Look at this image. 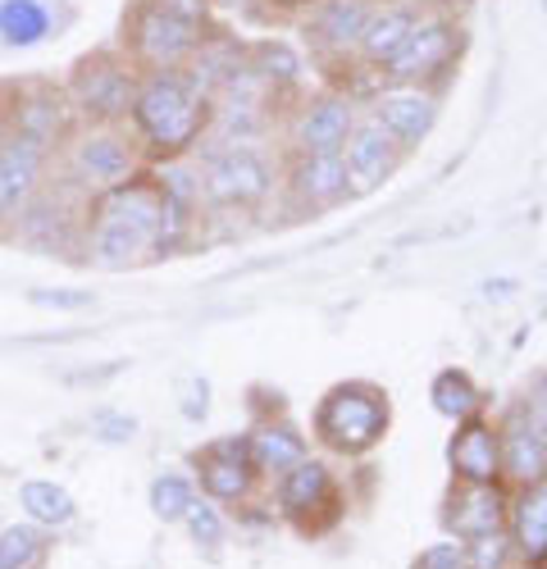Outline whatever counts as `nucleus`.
I'll return each mask as SVG.
<instances>
[{"label":"nucleus","instance_id":"f257e3e1","mask_svg":"<svg viewBox=\"0 0 547 569\" xmlns=\"http://www.w3.org/2000/svg\"><path fill=\"white\" fill-rule=\"evenodd\" d=\"M132 123L156 151L178 156L206 132L210 97H201V91L188 82V73H178V69L173 73H147L137 82V97H132Z\"/></svg>","mask_w":547,"mask_h":569},{"label":"nucleus","instance_id":"f03ea898","mask_svg":"<svg viewBox=\"0 0 547 569\" xmlns=\"http://www.w3.org/2000/svg\"><path fill=\"white\" fill-rule=\"evenodd\" d=\"M388 419H392V406H388V392L379 383H338L319 397L315 406V438L342 451V456H365L370 447L384 442L388 433Z\"/></svg>","mask_w":547,"mask_h":569},{"label":"nucleus","instance_id":"7ed1b4c3","mask_svg":"<svg viewBox=\"0 0 547 569\" xmlns=\"http://www.w3.org/2000/svg\"><path fill=\"white\" fill-rule=\"evenodd\" d=\"M461 51H466V23L447 10H425L416 32L406 37V46L388 60V69L379 78L388 87H425L429 91L434 78L456 69Z\"/></svg>","mask_w":547,"mask_h":569},{"label":"nucleus","instance_id":"20e7f679","mask_svg":"<svg viewBox=\"0 0 547 569\" xmlns=\"http://www.w3.org/2000/svg\"><path fill=\"white\" fill-rule=\"evenodd\" d=\"M123 41H128L132 60L147 64V73H173L178 64H188L197 56L206 32L165 14L160 6H151V0H137V10L123 23Z\"/></svg>","mask_w":547,"mask_h":569},{"label":"nucleus","instance_id":"39448f33","mask_svg":"<svg viewBox=\"0 0 547 569\" xmlns=\"http://www.w3.org/2000/svg\"><path fill=\"white\" fill-rule=\"evenodd\" d=\"M132 97H137V78L115 56H87L69 78V101L101 123L132 114Z\"/></svg>","mask_w":547,"mask_h":569},{"label":"nucleus","instance_id":"423d86ee","mask_svg":"<svg viewBox=\"0 0 547 569\" xmlns=\"http://www.w3.org/2000/svg\"><path fill=\"white\" fill-rule=\"evenodd\" d=\"M201 187H206L215 201H223V206H256V201L269 197L274 169H269V160H265L260 151H251V147H228V151H219V156L206 164Z\"/></svg>","mask_w":547,"mask_h":569},{"label":"nucleus","instance_id":"0eeeda50","mask_svg":"<svg viewBox=\"0 0 547 569\" xmlns=\"http://www.w3.org/2000/svg\"><path fill=\"white\" fill-rule=\"evenodd\" d=\"M397 156H401V147H397V141H392L375 119L356 123L351 137H347V147H342L347 192H351V197L379 192V187L392 178V169H397Z\"/></svg>","mask_w":547,"mask_h":569},{"label":"nucleus","instance_id":"6e6552de","mask_svg":"<svg viewBox=\"0 0 547 569\" xmlns=\"http://www.w3.org/2000/svg\"><path fill=\"white\" fill-rule=\"evenodd\" d=\"M370 119L397 141L401 151H410V147H420V141L434 132L438 101H434V91H425V87H384L375 97Z\"/></svg>","mask_w":547,"mask_h":569},{"label":"nucleus","instance_id":"1a4fd4ad","mask_svg":"<svg viewBox=\"0 0 547 569\" xmlns=\"http://www.w3.org/2000/svg\"><path fill=\"white\" fill-rule=\"evenodd\" d=\"M420 14H425V10H420V0H384V6H375V14H370V23H365V32H360V41H356V56H351V60H360L365 69L384 73L388 60L406 46V37L416 32Z\"/></svg>","mask_w":547,"mask_h":569},{"label":"nucleus","instance_id":"9d476101","mask_svg":"<svg viewBox=\"0 0 547 569\" xmlns=\"http://www.w3.org/2000/svg\"><path fill=\"white\" fill-rule=\"evenodd\" d=\"M375 14V0H315L306 10V37L325 56H356V41Z\"/></svg>","mask_w":547,"mask_h":569},{"label":"nucleus","instance_id":"9b49d317","mask_svg":"<svg viewBox=\"0 0 547 569\" xmlns=\"http://www.w3.org/2000/svg\"><path fill=\"white\" fill-rule=\"evenodd\" d=\"M356 128V110H351V97H338V91H329V97H315L297 123H292V141L301 156H329V151H342L347 137Z\"/></svg>","mask_w":547,"mask_h":569},{"label":"nucleus","instance_id":"f8f14e48","mask_svg":"<svg viewBox=\"0 0 547 569\" xmlns=\"http://www.w3.org/2000/svg\"><path fill=\"white\" fill-rule=\"evenodd\" d=\"M46 169V151L28 137H6L0 141V219L23 210L37 197V182Z\"/></svg>","mask_w":547,"mask_h":569},{"label":"nucleus","instance_id":"ddd939ff","mask_svg":"<svg viewBox=\"0 0 547 569\" xmlns=\"http://www.w3.org/2000/svg\"><path fill=\"white\" fill-rule=\"evenodd\" d=\"M447 460L466 483H493L501 473V433L479 415L461 419V429L447 442Z\"/></svg>","mask_w":547,"mask_h":569},{"label":"nucleus","instance_id":"4468645a","mask_svg":"<svg viewBox=\"0 0 547 569\" xmlns=\"http://www.w3.org/2000/svg\"><path fill=\"white\" fill-rule=\"evenodd\" d=\"M73 169L87 182H97V187H119V182L132 178V147L119 132L97 128V132H87L73 147Z\"/></svg>","mask_w":547,"mask_h":569},{"label":"nucleus","instance_id":"2eb2a0df","mask_svg":"<svg viewBox=\"0 0 547 569\" xmlns=\"http://www.w3.org/2000/svg\"><path fill=\"white\" fill-rule=\"evenodd\" d=\"M501 469L520 483H543L547 479V447L534 433V423L520 415H511V423L501 429Z\"/></svg>","mask_w":547,"mask_h":569},{"label":"nucleus","instance_id":"dca6fc26","mask_svg":"<svg viewBox=\"0 0 547 569\" xmlns=\"http://www.w3.org/2000/svg\"><path fill=\"white\" fill-rule=\"evenodd\" d=\"M87 251H91V260H97L101 269H128V264H137V260L156 256V247L147 242L142 232L128 228V223H119V219H106V214H97V228H91Z\"/></svg>","mask_w":547,"mask_h":569},{"label":"nucleus","instance_id":"f3484780","mask_svg":"<svg viewBox=\"0 0 547 569\" xmlns=\"http://www.w3.org/2000/svg\"><path fill=\"white\" fill-rule=\"evenodd\" d=\"M292 192L310 206H325V201H338L347 197V164H342V151H329V156H301L292 164Z\"/></svg>","mask_w":547,"mask_h":569},{"label":"nucleus","instance_id":"a211bd4d","mask_svg":"<svg viewBox=\"0 0 547 569\" xmlns=\"http://www.w3.org/2000/svg\"><path fill=\"white\" fill-rule=\"evenodd\" d=\"M60 132H64V97L60 91L37 87L28 101L14 106V137H28L41 151H51Z\"/></svg>","mask_w":547,"mask_h":569},{"label":"nucleus","instance_id":"6ab92c4d","mask_svg":"<svg viewBox=\"0 0 547 569\" xmlns=\"http://www.w3.org/2000/svg\"><path fill=\"white\" fill-rule=\"evenodd\" d=\"M247 442H251V465L260 473H288L297 460H306V438L292 423H265Z\"/></svg>","mask_w":547,"mask_h":569},{"label":"nucleus","instance_id":"aec40b11","mask_svg":"<svg viewBox=\"0 0 547 569\" xmlns=\"http://www.w3.org/2000/svg\"><path fill=\"white\" fill-rule=\"evenodd\" d=\"M451 529L461 538H488L501 529V497L493 483H470V492H461L451 501Z\"/></svg>","mask_w":547,"mask_h":569},{"label":"nucleus","instance_id":"412c9836","mask_svg":"<svg viewBox=\"0 0 547 569\" xmlns=\"http://www.w3.org/2000/svg\"><path fill=\"white\" fill-rule=\"evenodd\" d=\"M429 401H434V410L438 415H447V419H470V415H479V406H484V392L475 388V378L466 373V369H442L434 383H429Z\"/></svg>","mask_w":547,"mask_h":569},{"label":"nucleus","instance_id":"4be33fe9","mask_svg":"<svg viewBox=\"0 0 547 569\" xmlns=\"http://www.w3.org/2000/svg\"><path fill=\"white\" fill-rule=\"evenodd\" d=\"M51 32V10L41 0H0V41L6 46H37Z\"/></svg>","mask_w":547,"mask_h":569},{"label":"nucleus","instance_id":"5701e85b","mask_svg":"<svg viewBox=\"0 0 547 569\" xmlns=\"http://www.w3.org/2000/svg\"><path fill=\"white\" fill-rule=\"evenodd\" d=\"M19 506H23V515L32 519V525H46V529H60V525H69V519H73V497L60 483H51V479L23 483L19 488Z\"/></svg>","mask_w":547,"mask_h":569},{"label":"nucleus","instance_id":"b1692460","mask_svg":"<svg viewBox=\"0 0 547 569\" xmlns=\"http://www.w3.org/2000/svg\"><path fill=\"white\" fill-rule=\"evenodd\" d=\"M329 492H334V479L319 460H297L279 483V497H284L288 510H310L319 501H329Z\"/></svg>","mask_w":547,"mask_h":569},{"label":"nucleus","instance_id":"393cba45","mask_svg":"<svg viewBox=\"0 0 547 569\" xmlns=\"http://www.w3.org/2000/svg\"><path fill=\"white\" fill-rule=\"evenodd\" d=\"M46 556V533L37 525H10L0 533V569H37Z\"/></svg>","mask_w":547,"mask_h":569},{"label":"nucleus","instance_id":"a878e982","mask_svg":"<svg viewBox=\"0 0 547 569\" xmlns=\"http://www.w3.org/2000/svg\"><path fill=\"white\" fill-rule=\"evenodd\" d=\"M247 69L256 78H265V82H297L301 78V60H297L292 46H284V41H256Z\"/></svg>","mask_w":547,"mask_h":569},{"label":"nucleus","instance_id":"bb28decb","mask_svg":"<svg viewBox=\"0 0 547 569\" xmlns=\"http://www.w3.org/2000/svg\"><path fill=\"white\" fill-rule=\"evenodd\" d=\"M520 542H525V551L534 556V560H543L547 556V479L543 483H534V492L520 501Z\"/></svg>","mask_w":547,"mask_h":569},{"label":"nucleus","instance_id":"cd10ccee","mask_svg":"<svg viewBox=\"0 0 547 569\" xmlns=\"http://www.w3.org/2000/svg\"><path fill=\"white\" fill-rule=\"evenodd\" d=\"M192 501H197V497H192V483L182 479V473H165V479L151 483V510L165 519V525H173V519L188 515Z\"/></svg>","mask_w":547,"mask_h":569},{"label":"nucleus","instance_id":"c85d7f7f","mask_svg":"<svg viewBox=\"0 0 547 569\" xmlns=\"http://www.w3.org/2000/svg\"><path fill=\"white\" fill-rule=\"evenodd\" d=\"M156 187L169 197V201H178V206H192L197 197H201V173L197 169H188V164H165L160 169V178H156Z\"/></svg>","mask_w":547,"mask_h":569},{"label":"nucleus","instance_id":"c756f323","mask_svg":"<svg viewBox=\"0 0 547 569\" xmlns=\"http://www.w3.org/2000/svg\"><path fill=\"white\" fill-rule=\"evenodd\" d=\"M188 533H192V542H206V547H215L219 538H223V519L215 515V506H206V501H192L188 506Z\"/></svg>","mask_w":547,"mask_h":569},{"label":"nucleus","instance_id":"7c9ffc66","mask_svg":"<svg viewBox=\"0 0 547 569\" xmlns=\"http://www.w3.org/2000/svg\"><path fill=\"white\" fill-rule=\"evenodd\" d=\"M151 6H160L165 14L192 23V28H206V19H210V0H151Z\"/></svg>","mask_w":547,"mask_h":569},{"label":"nucleus","instance_id":"2f4dec72","mask_svg":"<svg viewBox=\"0 0 547 569\" xmlns=\"http://www.w3.org/2000/svg\"><path fill=\"white\" fill-rule=\"evenodd\" d=\"M28 301L41 306V310H87L91 292H46V288H37V292H28Z\"/></svg>","mask_w":547,"mask_h":569},{"label":"nucleus","instance_id":"473e14b6","mask_svg":"<svg viewBox=\"0 0 547 569\" xmlns=\"http://www.w3.org/2000/svg\"><path fill=\"white\" fill-rule=\"evenodd\" d=\"M501 560H507V542H501L497 533H488V538H475V551H470V569H501Z\"/></svg>","mask_w":547,"mask_h":569},{"label":"nucleus","instance_id":"72a5a7b5","mask_svg":"<svg viewBox=\"0 0 547 569\" xmlns=\"http://www.w3.org/2000/svg\"><path fill=\"white\" fill-rule=\"evenodd\" d=\"M461 565H466V556H461L456 542H438L416 560V569H461Z\"/></svg>","mask_w":547,"mask_h":569},{"label":"nucleus","instance_id":"f704fd0d","mask_svg":"<svg viewBox=\"0 0 547 569\" xmlns=\"http://www.w3.org/2000/svg\"><path fill=\"white\" fill-rule=\"evenodd\" d=\"M525 419L534 423V433L543 438V447H547V373L538 378V388H534V397L525 401Z\"/></svg>","mask_w":547,"mask_h":569},{"label":"nucleus","instance_id":"c9c22d12","mask_svg":"<svg viewBox=\"0 0 547 569\" xmlns=\"http://www.w3.org/2000/svg\"><path fill=\"white\" fill-rule=\"evenodd\" d=\"M97 438L101 442H128L132 433H137V419H128V415H97Z\"/></svg>","mask_w":547,"mask_h":569},{"label":"nucleus","instance_id":"e433bc0d","mask_svg":"<svg viewBox=\"0 0 547 569\" xmlns=\"http://www.w3.org/2000/svg\"><path fill=\"white\" fill-rule=\"evenodd\" d=\"M269 10H279V14H301L306 19V10L315 6V0H265Z\"/></svg>","mask_w":547,"mask_h":569},{"label":"nucleus","instance_id":"4c0bfd02","mask_svg":"<svg viewBox=\"0 0 547 569\" xmlns=\"http://www.w3.org/2000/svg\"><path fill=\"white\" fill-rule=\"evenodd\" d=\"M470 0H438V10H447V14H456V10H466Z\"/></svg>","mask_w":547,"mask_h":569},{"label":"nucleus","instance_id":"58836bf2","mask_svg":"<svg viewBox=\"0 0 547 569\" xmlns=\"http://www.w3.org/2000/svg\"><path fill=\"white\" fill-rule=\"evenodd\" d=\"M223 6H233V0H223Z\"/></svg>","mask_w":547,"mask_h":569}]
</instances>
